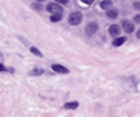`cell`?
Listing matches in <instances>:
<instances>
[{
	"label": "cell",
	"mask_w": 140,
	"mask_h": 117,
	"mask_svg": "<svg viewBox=\"0 0 140 117\" xmlns=\"http://www.w3.org/2000/svg\"><path fill=\"white\" fill-rule=\"evenodd\" d=\"M126 42V37H118V39H114V42H112V45L114 46H120V45H123Z\"/></svg>",
	"instance_id": "cell-7"
},
{
	"label": "cell",
	"mask_w": 140,
	"mask_h": 117,
	"mask_svg": "<svg viewBox=\"0 0 140 117\" xmlns=\"http://www.w3.org/2000/svg\"><path fill=\"white\" fill-rule=\"evenodd\" d=\"M68 22H69V25H73V26L80 25V22H82V14H80V12H71L69 17H68Z\"/></svg>",
	"instance_id": "cell-2"
},
{
	"label": "cell",
	"mask_w": 140,
	"mask_h": 117,
	"mask_svg": "<svg viewBox=\"0 0 140 117\" xmlns=\"http://www.w3.org/2000/svg\"><path fill=\"white\" fill-rule=\"evenodd\" d=\"M31 52L34 54V56H39V57L42 56V52H40V51H39V49H37L36 46H31Z\"/></svg>",
	"instance_id": "cell-13"
},
{
	"label": "cell",
	"mask_w": 140,
	"mask_h": 117,
	"mask_svg": "<svg viewBox=\"0 0 140 117\" xmlns=\"http://www.w3.org/2000/svg\"><path fill=\"white\" fill-rule=\"evenodd\" d=\"M112 6V2H109V0H103V2H100V8H103V9H108V8Z\"/></svg>",
	"instance_id": "cell-8"
},
{
	"label": "cell",
	"mask_w": 140,
	"mask_h": 117,
	"mask_svg": "<svg viewBox=\"0 0 140 117\" xmlns=\"http://www.w3.org/2000/svg\"><path fill=\"white\" fill-rule=\"evenodd\" d=\"M62 20V14H56V15H51V22H59Z\"/></svg>",
	"instance_id": "cell-12"
},
{
	"label": "cell",
	"mask_w": 140,
	"mask_h": 117,
	"mask_svg": "<svg viewBox=\"0 0 140 117\" xmlns=\"http://www.w3.org/2000/svg\"><path fill=\"white\" fill-rule=\"evenodd\" d=\"M134 22H135V23H140V14H137V15L134 17Z\"/></svg>",
	"instance_id": "cell-15"
},
{
	"label": "cell",
	"mask_w": 140,
	"mask_h": 117,
	"mask_svg": "<svg viewBox=\"0 0 140 117\" xmlns=\"http://www.w3.org/2000/svg\"><path fill=\"white\" fill-rule=\"evenodd\" d=\"M52 71H56V73L59 74H68L69 71H68V68H65V66H62V65H59V63H52Z\"/></svg>",
	"instance_id": "cell-3"
},
{
	"label": "cell",
	"mask_w": 140,
	"mask_h": 117,
	"mask_svg": "<svg viewBox=\"0 0 140 117\" xmlns=\"http://www.w3.org/2000/svg\"><path fill=\"white\" fill-rule=\"evenodd\" d=\"M122 25H123V29H125L126 32H129V34L134 31V25L131 23V22H128V20H123V22H122Z\"/></svg>",
	"instance_id": "cell-6"
},
{
	"label": "cell",
	"mask_w": 140,
	"mask_h": 117,
	"mask_svg": "<svg viewBox=\"0 0 140 117\" xmlns=\"http://www.w3.org/2000/svg\"><path fill=\"white\" fill-rule=\"evenodd\" d=\"M29 74H31V76H40V74H45V71L43 69H32Z\"/></svg>",
	"instance_id": "cell-11"
},
{
	"label": "cell",
	"mask_w": 140,
	"mask_h": 117,
	"mask_svg": "<svg viewBox=\"0 0 140 117\" xmlns=\"http://www.w3.org/2000/svg\"><path fill=\"white\" fill-rule=\"evenodd\" d=\"M133 6H134L137 11H140V2H134V3H133Z\"/></svg>",
	"instance_id": "cell-14"
},
{
	"label": "cell",
	"mask_w": 140,
	"mask_h": 117,
	"mask_svg": "<svg viewBox=\"0 0 140 117\" xmlns=\"http://www.w3.org/2000/svg\"><path fill=\"white\" fill-rule=\"evenodd\" d=\"M46 9H48L49 12H52V15H56V14H62L63 12V8H62V5L60 3H48L46 5Z\"/></svg>",
	"instance_id": "cell-1"
},
{
	"label": "cell",
	"mask_w": 140,
	"mask_h": 117,
	"mask_svg": "<svg viewBox=\"0 0 140 117\" xmlns=\"http://www.w3.org/2000/svg\"><path fill=\"white\" fill-rule=\"evenodd\" d=\"M97 29H99V25H97L96 22H91V23L86 26V34H88V36H92L94 32H97Z\"/></svg>",
	"instance_id": "cell-4"
},
{
	"label": "cell",
	"mask_w": 140,
	"mask_h": 117,
	"mask_svg": "<svg viewBox=\"0 0 140 117\" xmlns=\"http://www.w3.org/2000/svg\"><path fill=\"white\" fill-rule=\"evenodd\" d=\"M109 34H111L112 37H116V39H118V34H120V26H117V25H111V26H109Z\"/></svg>",
	"instance_id": "cell-5"
},
{
	"label": "cell",
	"mask_w": 140,
	"mask_h": 117,
	"mask_svg": "<svg viewBox=\"0 0 140 117\" xmlns=\"http://www.w3.org/2000/svg\"><path fill=\"white\" fill-rule=\"evenodd\" d=\"M106 15H108L109 19H116L117 15H118V11H117V9H109V11L106 12Z\"/></svg>",
	"instance_id": "cell-10"
},
{
	"label": "cell",
	"mask_w": 140,
	"mask_h": 117,
	"mask_svg": "<svg viewBox=\"0 0 140 117\" xmlns=\"http://www.w3.org/2000/svg\"><path fill=\"white\" fill-rule=\"evenodd\" d=\"M77 106H79V102H68L66 105H65L66 110H75Z\"/></svg>",
	"instance_id": "cell-9"
},
{
	"label": "cell",
	"mask_w": 140,
	"mask_h": 117,
	"mask_svg": "<svg viewBox=\"0 0 140 117\" xmlns=\"http://www.w3.org/2000/svg\"><path fill=\"white\" fill-rule=\"evenodd\" d=\"M137 37H139V39H140V29H139V31H137Z\"/></svg>",
	"instance_id": "cell-16"
}]
</instances>
